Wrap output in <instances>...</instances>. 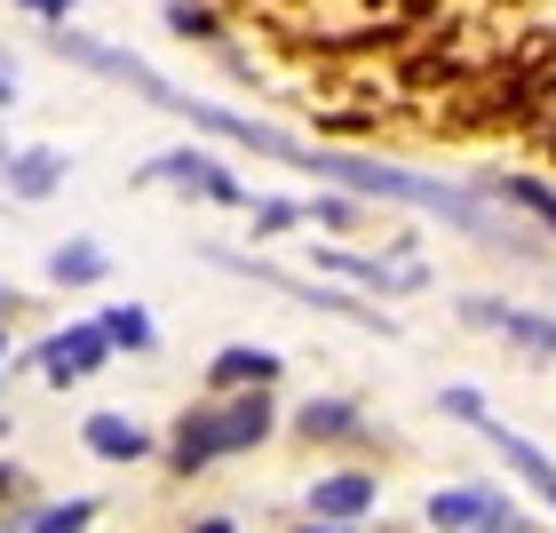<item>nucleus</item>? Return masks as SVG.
I'll return each instance as SVG.
<instances>
[{
	"label": "nucleus",
	"instance_id": "obj_12",
	"mask_svg": "<svg viewBox=\"0 0 556 533\" xmlns=\"http://www.w3.org/2000/svg\"><path fill=\"white\" fill-rule=\"evenodd\" d=\"M485 191H493V199H517L525 215H541L548 232H556V191L541 184V175H485Z\"/></svg>",
	"mask_w": 556,
	"mask_h": 533
},
{
	"label": "nucleus",
	"instance_id": "obj_13",
	"mask_svg": "<svg viewBox=\"0 0 556 533\" xmlns=\"http://www.w3.org/2000/svg\"><path fill=\"white\" fill-rule=\"evenodd\" d=\"M56 175H64L56 151H24V160L9 168V184H16V199H40V191H56Z\"/></svg>",
	"mask_w": 556,
	"mask_h": 533
},
{
	"label": "nucleus",
	"instance_id": "obj_22",
	"mask_svg": "<svg viewBox=\"0 0 556 533\" xmlns=\"http://www.w3.org/2000/svg\"><path fill=\"white\" fill-rule=\"evenodd\" d=\"M199 533H239V525H231V518H207V525H199Z\"/></svg>",
	"mask_w": 556,
	"mask_h": 533
},
{
	"label": "nucleus",
	"instance_id": "obj_25",
	"mask_svg": "<svg viewBox=\"0 0 556 533\" xmlns=\"http://www.w3.org/2000/svg\"><path fill=\"white\" fill-rule=\"evenodd\" d=\"M0 96H9V80H0Z\"/></svg>",
	"mask_w": 556,
	"mask_h": 533
},
{
	"label": "nucleus",
	"instance_id": "obj_8",
	"mask_svg": "<svg viewBox=\"0 0 556 533\" xmlns=\"http://www.w3.org/2000/svg\"><path fill=\"white\" fill-rule=\"evenodd\" d=\"M294 430H302L311 446H342V438H358V430H366V414H358L350 398H302V406H294Z\"/></svg>",
	"mask_w": 556,
	"mask_h": 533
},
{
	"label": "nucleus",
	"instance_id": "obj_6",
	"mask_svg": "<svg viewBox=\"0 0 556 533\" xmlns=\"http://www.w3.org/2000/svg\"><path fill=\"white\" fill-rule=\"evenodd\" d=\"M104 359H112V335H104V326H72V335H48V343H40L48 383H80V374H96Z\"/></svg>",
	"mask_w": 556,
	"mask_h": 533
},
{
	"label": "nucleus",
	"instance_id": "obj_19",
	"mask_svg": "<svg viewBox=\"0 0 556 533\" xmlns=\"http://www.w3.org/2000/svg\"><path fill=\"white\" fill-rule=\"evenodd\" d=\"M438 406H445V414H462V422H477V430L493 422V414H485V398H477V391H462V383H453V391H438Z\"/></svg>",
	"mask_w": 556,
	"mask_h": 533
},
{
	"label": "nucleus",
	"instance_id": "obj_4",
	"mask_svg": "<svg viewBox=\"0 0 556 533\" xmlns=\"http://www.w3.org/2000/svg\"><path fill=\"white\" fill-rule=\"evenodd\" d=\"M374 501H382V478H374V470H326L311 486V518L318 525H358Z\"/></svg>",
	"mask_w": 556,
	"mask_h": 533
},
{
	"label": "nucleus",
	"instance_id": "obj_23",
	"mask_svg": "<svg viewBox=\"0 0 556 533\" xmlns=\"http://www.w3.org/2000/svg\"><path fill=\"white\" fill-rule=\"evenodd\" d=\"M302 533H358V525H318V518H311V525H302Z\"/></svg>",
	"mask_w": 556,
	"mask_h": 533
},
{
	"label": "nucleus",
	"instance_id": "obj_17",
	"mask_svg": "<svg viewBox=\"0 0 556 533\" xmlns=\"http://www.w3.org/2000/svg\"><path fill=\"white\" fill-rule=\"evenodd\" d=\"M96 326H104V335H112V343H128V350H143V343H151V319L136 311V302H128V311H104V319H96Z\"/></svg>",
	"mask_w": 556,
	"mask_h": 533
},
{
	"label": "nucleus",
	"instance_id": "obj_16",
	"mask_svg": "<svg viewBox=\"0 0 556 533\" xmlns=\"http://www.w3.org/2000/svg\"><path fill=\"white\" fill-rule=\"evenodd\" d=\"M294 223H311V199H263L255 208V232L270 239V232H294Z\"/></svg>",
	"mask_w": 556,
	"mask_h": 533
},
{
	"label": "nucleus",
	"instance_id": "obj_10",
	"mask_svg": "<svg viewBox=\"0 0 556 533\" xmlns=\"http://www.w3.org/2000/svg\"><path fill=\"white\" fill-rule=\"evenodd\" d=\"M223 454V414H184V430H175V470H207Z\"/></svg>",
	"mask_w": 556,
	"mask_h": 533
},
{
	"label": "nucleus",
	"instance_id": "obj_3",
	"mask_svg": "<svg viewBox=\"0 0 556 533\" xmlns=\"http://www.w3.org/2000/svg\"><path fill=\"white\" fill-rule=\"evenodd\" d=\"M462 326H485V335H509L533 359H556V311L533 302H501V295H462Z\"/></svg>",
	"mask_w": 556,
	"mask_h": 533
},
{
	"label": "nucleus",
	"instance_id": "obj_1",
	"mask_svg": "<svg viewBox=\"0 0 556 533\" xmlns=\"http://www.w3.org/2000/svg\"><path fill=\"white\" fill-rule=\"evenodd\" d=\"M223 271H247L255 287H278V295H294V302H311V311H334V319H358L374 326V335H397V319L390 311H374L366 295H342V287H318V278H294V271H278V263H255V256H215Z\"/></svg>",
	"mask_w": 556,
	"mask_h": 533
},
{
	"label": "nucleus",
	"instance_id": "obj_15",
	"mask_svg": "<svg viewBox=\"0 0 556 533\" xmlns=\"http://www.w3.org/2000/svg\"><path fill=\"white\" fill-rule=\"evenodd\" d=\"M88 518H96V501L80 494V501H56V510H40L33 525H24V533H80Z\"/></svg>",
	"mask_w": 556,
	"mask_h": 533
},
{
	"label": "nucleus",
	"instance_id": "obj_21",
	"mask_svg": "<svg viewBox=\"0 0 556 533\" xmlns=\"http://www.w3.org/2000/svg\"><path fill=\"white\" fill-rule=\"evenodd\" d=\"M33 9H48V16H72V0H33Z\"/></svg>",
	"mask_w": 556,
	"mask_h": 533
},
{
	"label": "nucleus",
	"instance_id": "obj_2",
	"mask_svg": "<svg viewBox=\"0 0 556 533\" xmlns=\"http://www.w3.org/2000/svg\"><path fill=\"white\" fill-rule=\"evenodd\" d=\"M421 518L438 525V533H525L517 501L501 494V486H438Z\"/></svg>",
	"mask_w": 556,
	"mask_h": 533
},
{
	"label": "nucleus",
	"instance_id": "obj_18",
	"mask_svg": "<svg viewBox=\"0 0 556 533\" xmlns=\"http://www.w3.org/2000/svg\"><path fill=\"white\" fill-rule=\"evenodd\" d=\"M311 223H334V232H342V223H358V199H350V191H326V199H311Z\"/></svg>",
	"mask_w": 556,
	"mask_h": 533
},
{
	"label": "nucleus",
	"instance_id": "obj_20",
	"mask_svg": "<svg viewBox=\"0 0 556 533\" xmlns=\"http://www.w3.org/2000/svg\"><path fill=\"white\" fill-rule=\"evenodd\" d=\"M167 16H175V33H184V40H191V33H199V40H207V33H215V16H207V9H191V0H175V9H167Z\"/></svg>",
	"mask_w": 556,
	"mask_h": 533
},
{
	"label": "nucleus",
	"instance_id": "obj_5",
	"mask_svg": "<svg viewBox=\"0 0 556 533\" xmlns=\"http://www.w3.org/2000/svg\"><path fill=\"white\" fill-rule=\"evenodd\" d=\"M485 446H493L501 462H509V470L525 478V494H541V510L556 518V462H548V454H541L533 438H525V430H509V422H485Z\"/></svg>",
	"mask_w": 556,
	"mask_h": 533
},
{
	"label": "nucleus",
	"instance_id": "obj_11",
	"mask_svg": "<svg viewBox=\"0 0 556 533\" xmlns=\"http://www.w3.org/2000/svg\"><path fill=\"white\" fill-rule=\"evenodd\" d=\"M88 446L104 454V462H136V454H151V430L128 422V414H96L88 422Z\"/></svg>",
	"mask_w": 556,
	"mask_h": 533
},
{
	"label": "nucleus",
	"instance_id": "obj_7",
	"mask_svg": "<svg viewBox=\"0 0 556 533\" xmlns=\"http://www.w3.org/2000/svg\"><path fill=\"white\" fill-rule=\"evenodd\" d=\"M215 391H270L278 374H287V359H278L270 343H231V350H215Z\"/></svg>",
	"mask_w": 556,
	"mask_h": 533
},
{
	"label": "nucleus",
	"instance_id": "obj_9",
	"mask_svg": "<svg viewBox=\"0 0 556 533\" xmlns=\"http://www.w3.org/2000/svg\"><path fill=\"white\" fill-rule=\"evenodd\" d=\"M270 422H278V414H270V398H263V391H247L239 406H223V454L263 446V438H270Z\"/></svg>",
	"mask_w": 556,
	"mask_h": 533
},
{
	"label": "nucleus",
	"instance_id": "obj_24",
	"mask_svg": "<svg viewBox=\"0 0 556 533\" xmlns=\"http://www.w3.org/2000/svg\"><path fill=\"white\" fill-rule=\"evenodd\" d=\"M0 494H9V470H0Z\"/></svg>",
	"mask_w": 556,
	"mask_h": 533
},
{
	"label": "nucleus",
	"instance_id": "obj_14",
	"mask_svg": "<svg viewBox=\"0 0 556 533\" xmlns=\"http://www.w3.org/2000/svg\"><path fill=\"white\" fill-rule=\"evenodd\" d=\"M56 278H72V287H88V278H104V247L96 239H72V247H56V263H48Z\"/></svg>",
	"mask_w": 556,
	"mask_h": 533
}]
</instances>
